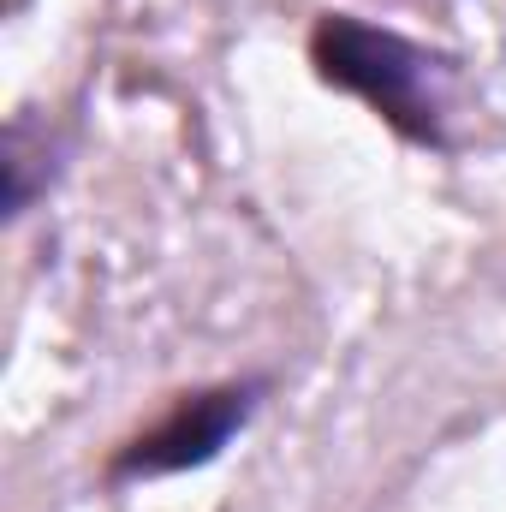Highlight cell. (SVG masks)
<instances>
[{
    "instance_id": "1",
    "label": "cell",
    "mask_w": 506,
    "mask_h": 512,
    "mask_svg": "<svg viewBox=\"0 0 506 512\" xmlns=\"http://www.w3.org/2000/svg\"><path fill=\"white\" fill-rule=\"evenodd\" d=\"M310 66L322 84L358 96L417 149H447V84L453 60L429 54L423 42L381 30L358 12H322L310 30Z\"/></svg>"
},
{
    "instance_id": "2",
    "label": "cell",
    "mask_w": 506,
    "mask_h": 512,
    "mask_svg": "<svg viewBox=\"0 0 506 512\" xmlns=\"http://www.w3.org/2000/svg\"><path fill=\"white\" fill-rule=\"evenodd\" d=\"M262 393H268L262 376L179 393V399L149 423V429H137L126 447H114V459H108V483L179 477V471H197V465L221 459V447L251 423V411L262 405Z\"/></svg>"
}]
</instances>
